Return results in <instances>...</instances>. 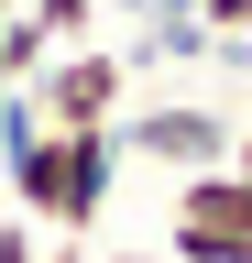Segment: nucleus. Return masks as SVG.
I'll list each match as a JSON object with an SVG mask.
<instances>
[{
    "mask_svg": "<svg viewBox=\"0 0 252 263\" xmlns=\"http://www.w3.org/2000/svg\"><path fill=\"white\" fill-rule=\"evenodd\" d=\"M132 55L121 44H66V55H44L33 77H22V99H33V121L44 132H110L121 110H132Z\"/></svg>",
    "mask_w": 252,
    "mask_h": 263,
    "instance_id": "obj_1",
    "label": "nucleus"
},
{
    "mask_svg": "<svg viewBox=\"0 0 252 263\" xmlns=\"http://www.w3.org/2000/svg\"><path fill=\"white\" fill-rule=\"evenodd\" d=\"M165 263H252V176H230V164H198V176H176V209H165Z\"/></svg>",
    "mask_w": 252,
    "mask_h": 263,
    "instance_id": "obj_2",
    "label": "nucleus"
},
{
    "mask_svg": "<svg viewBox=\"0 0 252 263\" xmlns=\"http://www.w3.org/2000/svg\"><path fill=\"white\" fill-rule=\"evenodd\" d=\"M121 154L165 164V176H198V164H230V110L219 99H143V110H121Z\"/></svg>",
    "mask_w": 252,
    "mask_h": 263,
    "instance_id": "obj_3",
    "label": "nucleus"
},
{
    "mask_svg": "<svg viewBox=\"0 0 252 263\" xmlns=\"http://www.w3.org/2000/svg\"><path fill=\"white\" fill-rule=\"evenodd\" d=\"M22 22L44 33V55H66V44H99V0H22Z\"/></svg>",
    "mask_w": 252,
    "mask_h": 263,
    "instance_id": "obj_4",
    "label": "nucleus"
},
{
    "mask_svg": "<svg viewBox=\"0 0 252 263\" xmlns=\"http://www.w3.org/2000/svg\"><path fill=\"white\" fill-rule=\"evenodd\" d=\"M33 252H44V230H33V219H0V263H33Z\"/></svg>",
    "mask_w": 252,
    "mask_h": 263,
    "instance_id": "obj_5",
    "label": "nucleus"
},
{
    "mask_svg": "<svg viewBox=\"0 0 252 263\" xmlns=\"http://www.w3.org/2000/svg\"><path fill=\"white\" fill-rule=\"evenodd\" d=\"M198 22L208 33H252V0H198Z\"/></svg>",
    "mask_w": 252,
    "mask_h": 263,
    "instance_id": "obj_6",
    "label": "nucleus"
},
{
    "mask_svg": "<svg viewBox=\"0 0 252 263\" xmlns=\"http://www.w3.org/2000/svg\"><path fill=\"white\" fill-rule=\"evenodd\" d=\"M33 263H88V252L66 241V230H44V252H33Z\"/></svg>",
    "mask_w": 252,
    "mask_h": 263,
    "instance_id": "obj_7",
    "label": "nucleus"
},
{
    "mask_svg": "<svg viewBox=\"0 0 252 263\" xmlns=\"http://www.w3.org/2000/svg\"><path fill=\"white\" fill-rule=\"evenodd\" d=\"M230 176H252V121H230Z\"/></svg>",
    "mask_w": 252,
    "mask_h": 263,
    "instance_id": "obj_8",
    "label": "nucleus"
},
{
    "mask_svg": "<svg viewBox=\"0 0 252 263\" xmlns=\"http://www.w3.org/2000/svg\"><path fill=\"white\" fill-rule=\"evenodd\" d=\"M99 263H165V252H99Z\"/></svg>",
    "mask_w": 252,
    "mask_h": 263,
    "instance_id": "obj_9",
    "label": "nucleus"
},
{
    "mask_svg": "<svg viewBox=\"0 0 252 263\" xmlns=\"http://www.w3.org/2000/svg\"><path fill=\"white\" fill-rule=\"evenodd\" d=\"M99 11H143V0H99Z\"/></svg>",
    "mask_w": 252,
    "mask_h": 263,
    "instance_id": "obj_10",
    "label": "nucleus"
},
{
    "mask_svg": "<svg viewBox=\"0 0 252 263\" xmlns=\"http://www.w3.org/2000/svg\"><path fill=\"white\" fill-rule=\"evenodd\" d=\"M11 11H22V0H0V22H11Z\"/></svg>",
    "mask_w": 252,
    "mask_h": 263,
    "instance_id": "obj_11",
    "label": "nucleus"
},
{
    "mask_svg": "<svg viewBox=\"0 0 252 263\" xmlns=\"http://www.w3.org/2000/svg\"><path fill=\"white\" fill-rule=\"evenodd\" d=\"M241 121H252V99H241Z\"/></svg>",
    "mask_w": 252,
    "mask_h": 263,
    "instance_id": "obj_12",
    "label": "nucleus"
}]
</instances>
